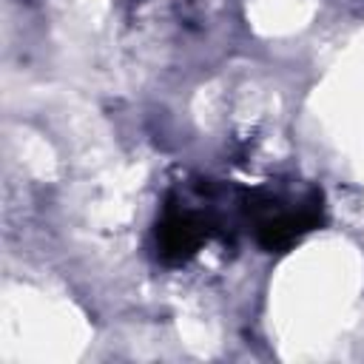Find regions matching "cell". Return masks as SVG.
<instances>
[{
  "label": "cell",
  "mask_w": 364,
  "mask_h": 364,
  "mask_svg": "<svg viewBox=\"0 0 364 364\" xmlns=\"http://www.w3.org/2000/svg\"><path fill=\"white\" fill-rule=\"evenodd\" d=\"M205 239H208V225L196 213H191V210H185L179 205H165V213H162V219L156 225V242H159L162 259L182 262Z\"/></svg>",
  "instance_id": "6da1fadb"
}]
</instances>
